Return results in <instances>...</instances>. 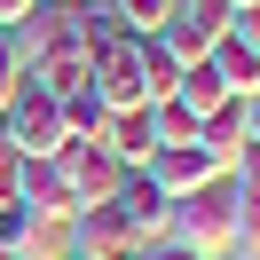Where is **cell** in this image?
I'll return each mask as SVG.
<instances>
[{"instance_id":"cell-1","label":"cell","mask_w":260,"mask_h":260,"mask_svg":"<svg viewBox=\"0 0 260 260\" xmlns=\"http://www.w3.org/2000/svg\"><path fill=\"white\" fill-rule=\"evenodd\" d=\"M166 237L189 244V252H205V260H237V181L213 174L205 189L174 197V229Z\"/></svg>"},{"instance_id":"cell-2","label":"cell","mask_w":260,"mask_h":260,"mask_svg":"<svg viewBox=\"0 0 260 260\" xmlns=\"http://www.w3.org/2000/svg\"><path fill=\"white\" fill-rule=\"evenodd\" d=\"M87 87H95L111 111H150V40L142 32H118L111 48H95Z\"/></svg>"},{"instance_id":"cell-3","label":"cell","mask_w":260,"mask_h":260,"mask_svg":"<svg viewBox=\"0 0 260 260\" xmlns=\"http://www.w3.org/2000/svg\"><path fill=\"white\" fill-rule=\"evenodd\" d=\"M0 118H8V150H16V158H55V150L71 142V134H63V103H55L40 79H24Z\"/></svg>"},{"instance_id":"cell-4","label":"cell","mask_w":260,"mask_h":260,"mask_svg":"<svg viewBox=\"0 0 260 260\" xmlns=\"http://www.w3.org/2000/svg\"><path fill=\"white\" fill-rule=\"evenodd\" d=\"M55 174L71 181V197H79V205H111L118 181H126V166H118L111 142H63V150H55Z\"/></svg>"},{"instance_id":"cell-5","label":"cell","mask_w":260,"mask_h":260,"mask_svg":"<svg viewBox=\"0 0 260 260\" xmlns=\"http://www.w3.org/2000/svg\"><path fill=\"white\" fill-rule=\"evenodd\" d=\"M71 252H79V260H134V252H142V229L118 213V197H111V205H79Z\"/></svg>"},{"instance_id":"cell-6","label":"cell","mask_w":260,"mask_h":260,"mask_svg":"<svg viewBox=\"0 0 260 260\" xmlns=\"http://www.w3.org/2000/svg\"><path fill=\"white\" fill-rule=\"evenodd\" d=\"M16 205L32 213V221H79V197H71V181L55 174V158H16Z\"/></svg>"},{"instance_id":"cell-7","label":"cell","mask_w":260,"mask_h":260,"mask_svg":"<svg viewBox=\"0 0 260 260\" xmlns=\"http://www.w3.org/2000/svg\"><path fill=\"white\" fill-rule=\"evenodd\" d=\"M197 150H205V166L221 181L244 174V158H252V134H244V103H221V111L197 118Z\"/></svg>"},{"instance_id":"cell-8","label":"cell","mask_w":260,"mask_h":260,"mask_svg":"<svg viewBox=\"0 0 260 260\" xmlns=\"http://www.w3.org/2000/svg\"><path fill=\"white\" fill-rule=\"evenodd\" d=\"M118 213L142 229V244H158L166 229H174V197L150 181V166H126V181H118Z\"/></svg>"},{"instance_id":"cell-9","label":"cell","mask_w":260,"mask_h":260,"mask_svg":"<svg viewBox=\"0 0 260 260\" xmlns=\"http://www.w3.org/2000/svg\"><path fill=\"white\" fill-rule=\"evenodd\" d=\"M150 181H158L166 197H189V189H205V181H213V166H205V150H197V142H166L158 158H150Z\"/></svg>"},{"instance_id":"cell-10","label":"cell","mask_w":260,"mask_h":260,"mask_svg":"<svg viewBox=\"0 0 260 260\" xmlns=\"http://www.w3.org/2000/svg\"><path fill=\"white\" fill-rule=\"evenodd\" d=\"M103 142L118 150V166H150L158 158V111H111V134Z\"/></svg>"},{"instance_id":"cell-11","label":"cell","mask_w":260,"mask_h":260,"mask_svg":"<svg viewBox=\"0 0 260 260\" xmlns=\"http://www.w3.org/2000/svg\"><path fill=\"white\" fill-rule=\"evenodd\" d=\"M63 103V134L71 142H103V134H111V103L95 95V87H71V95H55Z\"/></svg>"},{"instance_id":"cell-12","label":"cell","mask_w":260,"mask_h":260,"mask_svg":"<svg viewBox=\"0 0 260 260\" xmlns=\"http://www.w3.org/2000/svg\"><path fill=\"white\" fill-rule=\"evenodd\" d=\"M213 71H221L229 95H260V48H244V40H221L213 48Z\"/></svg>"},{"instance_id":"cell-13","label":"cell","mask_w":260,"mask_h":260,"mask_svg":"<svg viewBox=\"0 0 260 260\" xmlns=\"http://www.w3.org/2000/svg\"><path fill=\"white\" fill-rule=\"evenodd\" d=\"M174 103H189V111L205 118V111H221V103H237V95H229V87H221V71H213V55H205V63H189V71H181V87H174Z\"/></svg>"},{"instance_id":"cell-14","label":"cell","mask_w":260,"mask_h":260,"mask_svg":"<svg viewBox=\"0 0 260 260\" xmlns=\"http://www.w3.org/2000/svg\"><path fill=\"white\" fill-rule=\"evenodd\" d=\"M150 40H158V48H166V55H174V63H181V71H189V63H205V55H213V40H205V32H197V24H189V16H181V8H174V16H166V24H158V32H150Z\"/></svg>"},{"instance_id":"cell-15","label":"cell","mask_w":260,"mask_h":260,"mask_svg":"<svg viewBox=\"0 0 260 260\" xmlns=\"http://www.w3.org/2000/svg\"><path fill=\"white\" fill-rule=\"evenodd\" d=\"M260 244V174H237V260Z\"/></svg>"},{"instance_id":"cell-16","label":"cell","mask_w":260,"mask_h":260,"mask_svg":"<svg viewBox=\"0 0 260 260\" xmlns=\"http://www.w3.org/2000/svg\"><path fill=\"white\" fill-rule=\"evenodd\" d=\"M111 8H118V24H126V32H142V40H150V32H158V24L181 8V0H111Z\"/></svg>"},{"instance_id":"cell-17","label":"cell","mask_w":260,"mask_h":260,"mask_svg":"<svg viewBox=\"0 0 260 260\" xmlns=\"http://www.w3.org/2000/svg\"><path fill=\"white\" fill-rule=\"evenodd\" d=\"M181 16H189L197 32L221 48V40H229V24H237V8H229V0H181Z\"/></svg>"},{"instance_id":"cell-18","label":"cell","mask_w":260,"mask_h":260,"mask_svg":"<svg viewBox=\"0 0 260 260\" xmlns=\"http://www.w3.org/2000/svg\"><path fill=\"white\" fill-rule=\"evenodd\" d=\"M16 87H24V40H16V24H0V111Z\"/></svg>"},{"instance_id":"cell-19","label":"cell","mask_w":260,"mask_h":260,"mask_svg":"<svg viewBox=\"0 0 260 260\" xmlns=\"http://www.w3.org/2000/svg\"><path fill=\"white\" fill-rule=\"evenodd\" d=\"M166 142H197V111L189 103H158V150Z\"/></svg>"},{"instance_id":"cell-20","label":"cell","mask_w":260,"mask_h":260,"mask_svg":"<svg viewBox=\"0 0 260 260\" xmlns=\"http://www.w3.org/2000/svg\"><path fill=\"white\" fill-rule=\"evenodd\" d=\"M134 260H205V252H189V244H174V237H158V244H142Z\"/></svg>"},{"instance_id":"cell-21","label":"cell","mask_w":260,"mask_h":260,"mask_svg":"<svg viewBox=\"0 0 260 260\" xmlns=\"http://www.w3.org/2000/svg\"><path fill=\"white\" fill-rule=\"evenodd\" d=\"M48 0H0V24H24V16H40Z\"/></svg>"},{"instance_id":"cell-22","label":"cell","mask_w":260,"mask_h":260,"mask_svg":"<svg viewBox=\"0 0 260 260\" xmlns=\"http://www.w3.org/2000/svg\"><path fill=\"white\" fill-rule=\"evenodd\" d=\"M244 103V134H252V150H260V95H237Z\"/></svg>"},{"instance_id":"cell-23","label":"cell","mask_w":260,"mask_h":260,"mask_svg":"<svg viewBox=\"0 0 260 260\" xmlns=\"http://www.w3.org/2000/svg\"><path fill=\"white\" fill-rule=\"evenodd\" d=\"M0 205H16V158H0Z\"/></svg>"},{"instance_id":"cell-24","label":"cell","mask_w":260,"mask_h":260,"mask_svg":"<svg viewBox=\"0 0 260 260\" xmlns=\"http://www.w3.org/2000/svg\"><path fill=\"white\" fill-rule=\"evenodd\" d=\"M0 158H16V150H8V118H0Z\"/></svg>"},{"instance_id":"cell-25","label":"cell","mask_w":260,"mask_h":260,"mask_svg":"<svg viewBox=\"0 0 260 260\" xmlns=\"http://www.w3.org/2000/svg\"><path fill=\"white\" fill-rule=\"evenodd\" d=\"M244 174H260V150H252V158H244Z\"/></svg>"},{"instance_id":"cell-26","label":"cell","mask_w":260,"mask_h":260,"mask_svg":"<svg viewBox=\"0 0 260 260\" xmlns=\"http://www.w3.org/2000/svg\"><path fill=\"white\" fill-rule=\"evenodd\" d=\"M229 8H260V0H229Z\"/></svg>"},{"instance_id":"cell-27","label":"cell","mask_w":260,"mask_h":260,"mask_svg":"<svg viewBox=\"0 0 260 260\" xmlns=\"http://www.w3.org/2000/svg\"><path fill=\"white\" fill-rule=\"evenodd\" d=\"M48 8H79V0H48Z\"/></svg>"},{"instance_id":"cell-28","label":"cell","mask_w":260,"mask_h":260,"mask_svg":"<svg viewBox=\"0 0 260 260\" xmlns=\"http://www.w3.org/2000/svg\"><path fill=\"white\" fill-rule=\"evenodd\" d=\"M63 260H79V252H63Z\"/></svg>"},{"instance_id":"cell-29","label":"cell","mask_w":260,"mask_h":260,"mask_svg":"<svg viewBox=\"0 0 260 260\" xmlns=\"http://www.w3.org/2000/svg\"><path fill=\"white\" fill-rule=\"evenodd\" d=\"M0 260H8V252H0Z\"/></svg>"}]
</instances>
